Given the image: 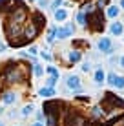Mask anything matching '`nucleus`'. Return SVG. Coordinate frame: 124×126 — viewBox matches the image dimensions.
<instances>
[{
	"mask_svg": "<svg viewBox=\"0 0 124 126\" xmlns=\"http://www.w3.org/2000/svg\"><path fill=\"white\" fill-rule=\"evenodd\" d=\"M0 77L4 79L6 84H16V82L24 80V69L15 64V60H7L2 66V71H0Z\"/></svg>",
	"mask_w": 124,
	"mask_h": 126,
	"instance_id": "f257e3e1",
	"label": "nucleus"
},
{
	"mask_svg": "<svg viewBox=\"0 0 124 126\" xmlns=\"http://www.w3.org/2000/svg\"><path fill=\"white\" fill-rule=\"evenodd\" d=\"M86 15V26L91 31L99 33L104 29V15H102V9H93L89 13H84Z\"/></svg>",
	"mask_w": 124,
	"mask_h": 126,
	"instance_id": "f03ea898",
	"label": "nucleus"
},
{
	"mask_svg": "<svg viewBox=\"0 0 124 126\" xmlns=\"http://www.w3.org/2000/svg\"><path fill=\"white\" fill-rule=\"evenodd\" d=\"M117 106H119V108H124V101H122L121 97H117L115 93L106 92V93H104V97H102V104H100V108H102L104 111H108V113H110V111H111L113 108H117Z\"/></svg>",
	"mask_w": 124,
	"mask_h": 126,
	"instance_id": "7ed1b4c3",
	"label": "nucleus"
},
{
	"mask_svg": "<svg viewBox=\"0 0 124 126\" xmlns=\"http://www.w3.org/2000/svg\"><path fill=\"white\" fill-rule=\"evenodd\" d=\"M60 101H55V99H51V101H46L44 102V106H42V110H44V115H48L49 119H55L57 121V117H58V113H60Z\"/></svg>",
	"mask_w": 124,
	"mask_h": 126,
	"instance_id": "20e7f679",
	"label": "nucleus"
},
{
	"mask_svg": "<svg viewBox=\"0 0 124 126\" xmlns=\"http://www.w3.org/2000/svg\"><path fill=\"white\" fill-rule=\"evenodd\" d=\"M64 126H82V119L75 113V110L64 111Z\"/></svg>",
	"mask_w": 124,
	"mask_h": 126,
	"instance_id": "39448f33",
	"label": "nucleus"
},
{
	"mask_svg": "<svg viewBox=\"0 0 124 126\" xmlns=\"http://www.w3.org/2000/svg\"><path fill=\"white\" fill-rule=\"evenodd\" d=\"M31 24L35 26V28L40 31L42 28H46V24H48V20H46V16H44V13H40V11H35L31 15Z\"/></svg>",
	"mask_w": 124,
	"mask_h": 126,
	"instance_id": "423d86ee",
	"label": "nucleus"
},
{
	"mask_svg": "<svg viewBox=\"0 0 124 126\" xmlns=\"http://www.w3.org/2000/svg\"><path fill=\"white\" fill-rule=\"evenodd\" d=\"M73 31H75V26L73 24H68V26H64V28H57V31H55V38H58V40L68 38L69 35H73Z\"/></svg>",
	"mask_w": 124,
	"mask_h": 126,
	"instance_id": "0eeeda50",
	"label": "nucleus"
},
{
	"mask_svg": "<svg viewBox=\"0 0 124 126\" xmlns=\"http://www.w3.org/2000/svg\"><path fill=\"white\" fill-rule=\"evenodd\" d=\"M99 49L102 51V53H106V55H111L113 53V44H111V38H108V37H102L100 40H99Z\"/></svg>",
	"mask_w": 124,
	"mask_h": 126,
	"instance_id": "6e6552de",
	"label": "nucleus"
},
{
	"mask_svg": "<svg viewBox=\"0 0 124 126\" xmlns=\"http://www.w3.org/2000/svg\"><path fill=\"white\" fill-rule=\"evenodd\" d=\"M66 86L69 90H73V92H79L80 90V79H79V75H68V79H66Z\"/></svg>",
	"mask_w": 124,
	"mask_h": 126,
	"instance_id": "1a4fd4ad",
	"label": "nucleus"
},
{
	"mask_svg": "<svg viewBox=\"0 0 124 126\" xmlns=\"http://www.w3.org/2000/svg\"><path fill=\"white\" fill-rule=\"evenodd\" d=\"M38 33H40V31H38V29H37L33 24H28V26H26V29H24V37L29 38V40H33V38H35Z\"/></svg>",
	"mask_w": 124,
	"mask_h": 126,
	"instance_id": "9d476101",
	"label": "nucleus"
},
{
	"mask_svg": "<svg viewBox=\"0 0 124 126\" xmlns=\"http://www.w3.org/2000/svg\"><path fill=\"white\" fill-rule=\"evenodd\" d=\"M110 31H111V35H122V31H124V24L122 22H113L111 26H110Z\"/></svg>",
	"mask_w": 124,
	"mask_h": 126,
	"instance_id": "9b49d317",
	"label": "nucleus"
},
{
	"mask_svg": "<svg viewBox=\"0 0 124 126\" xmlns=\"http://www.w3.org/2000/svg\"><path fill=\"white\" fill-rule=\"evenodd\" d=\"M16 101V93H13V92H6L4 93V97H2V102L4 104H13Z\"/></svg>",
	"mask_w": 124,
	"mask_h": 126,
	"instance_id": "f8f14e48",
	"label": "nucleus"
},
{
	"mask_svg": "<svg viewBox=\"0 0 124 126\" xmlns=\"http://www.w3.org/2000/svg\"><path fill=\"white\" fill-rule=\"evenodd\" d=\"M53 15H55V20H57V22H62V20L68 18V11L66 9H55Z\"/></svg>",
	"mask_w": 124,
	"mask_h": 126,
	"instance_id": "ddd939ff",
	"label": "nucleus"
},
{
	"mask_svg": "<svg viewBox=\"0 0 124 126\" xmlns=\"http://www.w3.org/2000/svg\"><path fill=\"white\" fill-rule=\"evenodd\" d=\"M119 11H121V7H119V6H110L108 11H106V15H108L110 18H117V16H119Z\"/></svg>",
	"mask_w": 124,
	"mask_h": 126,
	"instance_id": "4468645a",
	"label": "nucleus"
},
{
	"mask_svg": "<svg viewBox=\"0 0 124 126\" xmlns=\"http://www.w3.org/2000/svg\"><path fill=\"white\" fill-rule=\"evenodd\" d=\"M80 57H82V53H80V51L79 49H73V51H71V53L69 55H68V59H69V62H79V60H80Z\"/></svg>",
	"mask_w": 124,
	"mask_h": 126,
	"instance_id": "2eb2a0df",
	"label": "nucleus"
},
{
	"mask_svg": "<svg viewBox=\"0 0 124 126\" xmlns=\"http://www.w3.org/2000/svg\"><path fill=\"white\" fill-rule=\"evenodd\" d=\"M104 79H106L104 69H97V71H95V82H97V84H102V82H104Z\"/></svg>",
	"mask_w": 124,
	"mask_h": 126,
	"instance_id": "dca6fc26",
	"label": "nucleus"
},
{
	"mask_svg": "<svg viewBox=\"0 0 124 126\" xmlns=\"http://www.w3.org/2000/svg\"><path fill=\"white\" fill-rule=\"evenodd\" d=\"M38 93H40V97H53V95H55V90H53V88H48V86H46V88H42Z\"/></svg>",
	"mask_w": 124,
	"mask_h": 126,
	"instance_id": "f3484780",
	"label": "nucleus"
},
{
	"mask_svg": "<svg viewBox=\"0 0 124 126\" xmlns=\"http://www.w3.org/2000/svg\"><path fill=\"white\" fill-rule=\"evenodd\" d=\"M122 117H124V113H122V115H115V117H111V119H110V121H106V123H102V126H113V124H117L119 121L122 119Z\"/></svg>",
	"mask_w": 124,
	"mask_h": 126,
	"instance_id": "a211bd4d",
	"label": "nucleus"
},
{
	"mask_svg": "<svg viewBox=\"0 0 124 126\" xmlns=\"http://www.w3.org/2000/svg\"><path fill=\"white\" fill-rule=\"evenodd\" d=\"M91 115H93V117H102V115H104V110H102L100 106H95V108L91 110Z\"/></svg>",
	"mask_w": 124,
	"mask_h": 126,
	"instance_id": "6ab92c4d",
	"label": "nucleus"
},
{
	"mask_svg": "<svg viewBox=\"0 0 124 126\" xmlns=\"http://www.w3.org/2000/svg\"><path fill=\"white\" fill-rule=\"evenodd\" d=\"M115 88H117V90H124V77L121 75V77H117V80H115Z\"/></svg>",
	"mask_w": 124,
	"mask_h": 126,
	"instance_id": "aec40b11",
	"label": "nucleus"
},
{
	"mask_svg": "<svg viewBox=\"0 0 124 126\" xmlns=\"http://www.w3.org/2000/svg\"><path fill=\"white\" fill-rule=\"evenodd\" d=\"M57 77H48V79H46V86H48V88H55V84H57Z\"/></svg>",
	"mask_w": 124,
	"mask_h": 126,
	"instance_id": "412c9836",
	"label": "nucleus"
},
{
	"mask_svg": "<svg viewBox=\"0 0 124 126\" xmlns=\"http://www.w3.org/2000/svg\"><path fill=\"white\" fill-rule=\"evenodd\" d=\"M46 71H48L51 77H57V79H58V75H60V73H58V69L53 68V66H48V68H46Z\"/></svg>",
	"mask_w": 124,
	"mask_h": 126,
	"instance_id": "4be33fe9",
	"label": "nucleus"
},
{
	"mask_svg": "<svg viewBox=\"0 0 124 126\" xmlns=\"http://www.w3.org/2000/svg\"><path fill=\"white\" fill-rule=\"evenodd\" d=\"M31 113H33V106H31V104H28V106L22 108V115L24 117H28V115H31Z\"/></svg>",
	"mask_w": 124,
	"mask_h": 126,
	"instance_id": "5701e85b",
	"label": "nucleus"
},
{
	"mask_svg": "<svg viewBox=\"0 0 124 126\" xmlns=\"http://www.w3.org/2000/svg\"><path fill=\"white\" fill-rule=\"evenodd\" d=\"M55 31H57V28H49V31H48V38H46L48 42H53V40H55Z\"/></svg>",
	"mask_w": 124,
	"mask_h": 126,
	"instance_id": "b1692460",
	"label": "nucleus"
},
{
	"mask_svg": "<svg viewBox=\"0 0 124 126\" xmlns=\"http://www.w3.org/2000/svg\"><path fill=\"white\" fill-rule=\"evenodd\" d=\"M33 71H35V75H37V77H42V75H44V69L38 66V64H35V66H33Z\"/></svg>",
	"mask_w": 124,
	"mask_h": 126,
	"instance_id": "393cba45",
	"label": "nucleus"
},
{
	"mask_svg": "<svg viewBox=\"0 0 124 126\" xmlns=\"http://www.w3.org/2000/svg\"><path fill=\"white\" fill-rule=\"evenodd\" d=\"M77 20H79V24H86V15H84V11H80L79 15H77Z\"/></svg>",
	"mask_w": 124,
	"mask_h": 126,
	"instance_id": "a878e982",
	"label": "nucleus"
},
{
	"mask_svg": "<svg viewBox=\"0 0 124 126\" xmlns=\"http://www.w3.org/2000/svg\"><path fill=\"white\" fill-rule=\"evenodd\" d=\"M115 80H117V75H115V73H110V75H108V84H115Z\"/></svg>",
	"mask_w": 124,
	"mask_h": 126,
	"instance_id": "bb28decb",
	"label": "nucleus"
},
{
	"mask_svg": "<svg viewBox=\"0 0 124 126\" xmlns=\"http://www.w3.org/2000/svg\"><path fill=\"white\" fill-rule=\"evenodd\" d=\"M88 42L86 40H73V46H77V47H80V46H86Z\"/></svg>",
	"mask_w": 124,
	"mask_h": 126,
	"instance_id": "cd10ccee",
	"label": "nucleus"
},
{
	"mask_svg": "<svg viewBox=\"0 0 124 126\" xmlns=\"http://www.w3.org/2000/svg\"><path fill=\"white\" fill-rule=\"evenodd\" d=\"M60 4H62V0H53V4H51V9L55 11V9H57L58 6H60Z\"/></svg>",
	"mask_w": 124,
	"mask_h": 126,
	"instance_id": "c85d7f7f",
	"label": "nucleus"
},
{
	"mask_svg": "<svg viewBox=\"0 0 124 126\" xmlns=\"http://www.w3.org/2000/svg\"><path fill=\"white\" fill-rule=\"evenodd\" d=\"M77 101H80V102H89V97H86V95H79V97H77Z\"/></svg>",
	"mask_w": 124,
	"mask_h": 126,
	"instance_id": "c756f323",
	"label": "nucleus"
},
{
	"mask_svg": "<svg viewBox=\"0 0 124 126\" xmlns=\"http://www.w3.org/2000/svg\"><path fill=\"white\" fill-rule=\"evenodd\" d=\"M89 69H91V64H89V62H84V64H82V71H86V73H88Z\"/></svg>",
	"mask_w": 124,
	"mask_h": 126,
	"instance_id": "7c9ffc66",
	"label": "nucleus"
},
{
	"mask_svg": "<svg viewBox=\"0 0 124 126\" xmlns=\"http://www.w3.org/2000/svg\"><path fill=\"white\" fill-rule=\"evenodd\" d=\"M108 2H110V0H97V6H99V7H102V6H106Z\"/></svg>",
	"mask_w": 124,
	"mask_h": 126,
	"instance_id": "2f4dec72",
	"label": "nucleus"
},
{
	"mask_svg": "<svg viewBox=\"0 0 124 126\" xmlns=\"http://www.w3.org/2000/svg\"><path fill=\"white\" fill-rule=\"evenodd\" d=\"M35 53H37V47L31 46V47H29V55H35Z\"/></svg>",
	"mask_w": 124,
	"mask_h": 126,
	"instance_id": "473e14b6",
	"label": "nucleus"
},
{
	"mask_svg": "<svg viewBox=\"0 0 124 126\" xmlns=\"http://www.w3.org/2000/svg\"><path fill=\"white\" fill-rule=\"evenodd\" d=\"M42 59H44V60H51V55H48V53H42Z\"/></svg>",
	"mask_w": 124,
	"mask_h": 126,
	"instance_id": "72a5a7b5",
	"label": "nucleus"
},
{
	"mask_svg": "<svg viewBox=\"0 0 124 126\" xmlns=\"http://www.w3.org/2000/svg\"><path fill=\"white\" fill-rule=\"evenodd\" d=\"M119 62H121V66L124 68V57H121V60H119Z\"/></svg>",
	"mask_w": 124,
	"mask_h": 126,
	"instance_id": "f704fd0d",
	"label": "nucleus"
},
{
	"mask_svg": "<svg viewBox=\"0 0 124 126\" xmlns=\"http://www.w3.org/2000/svg\"><path fill=\"white\" fill-rule=\"evenodd\" d=\"M31 126H44L42 123H35V124H31Z\"/></svg>",
	"mask_w": 124,
	"mask_h": 126,
	"instance_id": "c9c22d12",
	"label": "nucleus"
},
{
	"mask_svg": "<svg viewBox=\"0 0 124 126\" xmlns=\"http://www.w3.org/2000/svg\"><path fill=\"white\" fill-rule=\"evenodd\" d=\"M121 7H122V9H124V0H121Z\"/></svg>",
	"mask_w": 124,
	"mask_h": 126,
	"instance_id": "e433bc0d",
	"label": "nucleus"
},
{
	"mask_svg": "<svg viewBox=\"0 0 124 126\" xmlns=\"http://www.w3.org/2000/svg\"><path fill=\"white\" fill-rule=\"evenodd\" d=\"M2 111H4V108H2V106H0V113H2Z\"/></svg>",
	"mask_w": 124,
	"mask_h": 126,
	"instance_id": "4c0bfd02",
	"label": "nucleus"
},
{
	"mask_svg": "<svg viewBox=\"0 0 124 126\" xmlns=\"http://www.w3.org/2000/svg\"><path fill=\"white\" fill-rule=\"evenodd\" d=\"M29 2H37V0H29Z\"/></svg>",
	"mask_w": 124,
	"mask_h": 126,
	"instance_id": "58836bf2",
	"label": "nucleus"
},
{
	"mask_svg": "<svg viewBox=\"0 0 124 126\" xmlns=\"http://www.w3.org/2000/svg\"><path fill=\"white\" fill-rule=\"evenodd\" d=\"M0 126H4V123H0Z\"/></svg>",
	"mask_w": 124,
	"mask_h": 126,
	"instance_id": "ea45409f",
	"label": "nucleus"
}]
</instances>
